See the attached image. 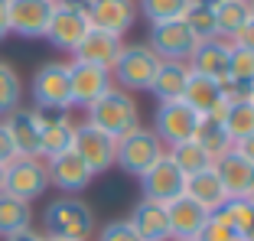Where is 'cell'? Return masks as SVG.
I'll return each mask as SVG.
<instances>
[{
  "label": "cell",
  "mask_w": 254,
  "mask_h": 241,
  "mask_svg": "<svg viewBox=\"0 0 254 241\" xmlns=\"http://www.w3.org/2000/svg\"><path fill=\"white\" fill-rule=\"evenodd\" d=\"M228 205V202H225ZM218 209V212H209V222L202 225L199 238L195 241H241L238 228H235V219H232V212L228 209Z\"/></svg>",
  "instance_id": "cell-32"
},
{
  "label": "cell",
  "mask_w": 254,
  "mask_h": 241,
  "mask_svg": "<svg viewBox=\"0 0 254 241\" xmlns=\"http://www.w3.org/2000/svg\"><path fill=\"white\" fill-rule=\"evenodd\" d=\"M10 140L16 147V157H39L43 160V147H39V114L36 108H16L13 114L3 118Z\"/></svg>",
  "instance_id": "cell-18"
},
{
  "label": "cell",
  "mask_w": 254,
  "mask_h": 241,
  "mask_svg": "<svg viewBox=\"0 0 254 241\" xmlns=\"http://www.w3.org/2000/svg\"><path fill=\"white\" fill-rule=\"evenodd\" d=\"M72 150L82 157V163L91 170V176L105 173L114 166V157H118V140H111L108 134L95 130L91 124H75V137H72Z\"/></svg>",
  "instance_id": "cell-10"
},
{
  "label": "cell",
  "mask_w": 254,
  "mask_h": 241,
  "mask_svg": "<svg viewBox=\"0 0 254 241\" xmlns=\"http://www.w3.org/2000/svg\"><path fill=\"white\" fill-rule=\"evenodd\" d=\"M33 228V209L30 202H23L16 196L0 192V238H10L16 232H26Z\"/></svg>",
  "instance_id": "cell-26"
},
{
  "label": "cell",
  "mask_w": 254,
  "mask_h": 241,
  "mask_svg": "<svg viewBox=\"0 0 254 241\" xmlns=\"http://www.w3.org/2000/svg\"><path fill=\"white\" fill-rule=\"evenodd\" d=\"M49 189V173H46V160L39 157H16L7 163L3 176V192L16 196L23 202H33Z\"/></svg>",
  "instance_id": "cell-7"
},
{
  "label": "cell",
  "mask_w": 254,
  "mask_h": 241,
  "mask_svg": "<svg viewBox=\"0 0 254 241\" xmlns=\"http://www.w3.org/2000/svg\"><path fill=\"white\" fill-rule=\"evenodd\" d=\"M10 36V16H7V0H0V39Z\"/></svg>",
  "instance_id": "cell-44"
},
{
  "label": "cell",
  "mask_w": 254,
  "mask_h": 241,
  "mask_svg": "<svg viewBox=\"0 0 254 241\" xmlns=\"http://www.w3.org/2000/svg\"><path fill=\"white\" fill-rule=\"evenodd\" d=\"M98 241H140V235L134 232V225L127 219H118V222H108L98 232Z\"/></svg>",
  "instance_id": "cell-38"
},
{
  "label": "cell",
  "mask_w": 254,
  "mask_h": 241,
  "mask_svg": "<svg viewBox=\"0 0 254 241\" xmlns=\"http://www.w3.org/2000/svg\"><path fill=\"white\" fill-rule=\"evenodd\" d=\"M228 43L238 46V49H245V53H254V13H251V20H248L232 39H228Z\"/></svg>",
  "instance_id": "cell-39"
},
{
  "label": "cell",
  "mask_w": 254,
  "mask_h": 241,
  "mask_svg": "<svg viewBox=\"0 0 254 241\" xmlns=\"http://www.w3.org/2000/svg\"><path fill=\"white\" fill-rule=\"evenodd\" d=\"M68 85H72V108H85L88 111L98 98H105L114 88L111 68L88 65V62H68Z\"/></svg>",
  "instance_id": "cell-9"
},
{
  "label": "cell",
  "mask_w": 254,
  "mask_h": 241,
  "mask_svg": "<svg viewBox=\"0 0 254 241\" xmlns=\"http://www.w3.org/2000/svg\"><path fill=\"white\" fill-rule=\"evenodd\" d=\"M59 7H65V10H75V13H85L88 16V10H91V0H56Z\"/></svg>",
  "instance_id": "cell-41"
},
{
  "label": "cell",
  "mask_w": 254,
  "mask_h": 241,
  "mask_svg": "<svg viewBox=\"0 0 254 241\" xmlns=\"http://www.w3.org/2000/svg\"><path fill=\"white\" fill-rule=\"evenodd\" d=\"M248 199H254V186H251V196H248Z\"/></svg>",
  "instance_id": "cell-48"
},
{
  "label": "cell",
  "mask_w": 254,
  "mask_h": 241,
  "mask_svg": "<svg viewBox=\"0 0 254 241\" xmlns=\"http://www.w3.org/2000/svg\"><path fill=\"white\" fill-rule=\"evenodd\" d=\"M46 241H65V238H46Z\"/></svg>",
  "instance_id": "cell-47"
},
{
  "label": "cell",
  "mask_w": 254,
  "mask_h": 241,
  "mask_svg": "<svg viewBox=\"0 0 254 241\" xmlns=\"http://www.w3.org/2000/svg\"><path fill=\"white\" fill-rule=\"evenodd\" d=\"M160 72V59L153 56L147 43H124L118 62L111 65V78H114V88H124V91H150L153 78Z\"/></svg>",
  "instance_id": "cell-3"
},
{
  "label": "cell",
  "mask_w": 254,
  "mask_h": 241,
  "mask_svg": "<svg viewBox=\"0 0 254 241\" xmlns=\"http://www.w3.org/2000/svg\"><path fill=\"white\" fill-rule=\"evenodd\" d=\"M228 78H238V82L254 85V53H245V49L232 46V56H228Z\"/></svg>",
  "instance_id": "cell-36"
},
{
  "label": "cell",
  "mask_w": 254,
  "mask_h": 241,
  "mask_svg": "<svg viewBox=\"0 0 254 241\" xmlns=\"http://www.w3.org/2000/svg\"><path fill=\"white\" fill-rule=\"evenodd\" d=\"M222 127H225V134H228V140H232V147H238L248 137H254V108H251V101L225 108Z\"/></svg>",
  "instance_id": "cell-27"
},
{
  "label": "cell",
  "mask_w": 254,
  "mask_h": 241,
  "mask_svg": "<svg viewBox=\"0 0 254 241\" xmlns=\"http://www.w3.org/2000/svg\"><path fill=\"white\" fill-rule=\"evenodd\" d=\"M248 3H251V0H248Z\"/></svg>",
  "instance_id": "cell-50"
},
{
  "label": "cell",
  "mask_w": 254,
  "mask_h": 241,
  "mask_svg": "<svg viewBox=\"0 0 254 241\" xmlns=\"http://www.w3.org/2000/svg\"><path fill=\"white\" fill-rule=\"evenodd\" d=\"M183 23H186L189 30H192V36L199 39V43H205V39H215V36H218V26H215V10H209V7L189 3V10L183 13Z\"/></svg>",
  "instance_id": "cell-34"
},
{
  "label": "cell",
  "mask_w": 254,
  "mask_h": 241,
  "mask_svg": "<svg viewBox=\"0 0 254 241\" xmlns=\"http://www.w3.org/2000/svg\"><path fill=\"white\" fill-rule=\"evenodd\" d=\"M36 114H39V147H43V160L72 150L75 120L68 118V111H39L36 108Z\"/></svg>",
  "instance_id": "cell-17"
},
{
  "label": "cell",
  "mask_w": 254,
  "mask_h": 241,
  "mask_svg": "<svg viewBox=\"0 0 254 241\" xmlns=\"http://www.w3.org/2000/svg\"><path fill=\"white\" fill-rule=\"evenodd\" d=\"M23 101V82L10 62H0V120L13 114Z\"/></svg>",
  "instance_id": "cell-31"
},
{
  "label": "cell",
  "mask_w": 254,
  "mask_h": 241,
  "mask_svg": "<svg viewBox=\"0 0 254 241\" xmlns=\"http://www.w3.org/2000/svg\"><path fill=\"white\" fill-rule=\"evenodd\" d=\"M166 153V147L160 143V137L153 134V127H137L130 130L127 137L118 140V157H114V166H121L124 173L130 176H143L150 166L157 163L160 157Z\"/></svg>",
  "instance_id": "cell-5"
},
{
  "label": "cell",
  "mask_w": 254,
  "mask_h": 241,
  "mask_svg": "<svg viewBox=\"0 0 254 241\" xmlns=\"http://www.w3.org/2000/svg\"><path fill=\"white\" fill-rule=\"evenodd\" d=\"M46 173H49V186L62 189L65 196H75V192H82L88 189V182L95 180L91 170L82 163V157L75 150H65L59 157H49L46 160Z\"/></svg>",
  "instance_id": "cell-15"
},
{
  "label": "cell",
  "mask_w": 254,
  "mask_h": 241,
  "mask_svg": "<svg viewBox=\"0 0 254 241\" xmlns=\"http://www.w3.org/2000/svg\"><path fill=\"white\" fill-rule=\"evenodd\" d=\"M192 0H137V10L153 23H170V20H183V13L189 10Z\"/></svg>",
  "instance_id": "cell-33"
},
{
  "label": "cell",
  "mask_w": 254,
  "mask_h": 241,
  "mask_svg": "<svg viewBox=\"0 0 254 241\" xmlns=\"http://www.w3.org/2000/svg\"><path fill=\"white\" fill-rule=\"evenodd\" d=\"M186 82H189V65L186 62H160V72L150 85V91L163 101H183V91H186Z\"/></svg>",
  "instance_id": "cell-25"
},
{
  "label": "cell",
  "mask_w": 254,
  "mask_h": 241,
  "mask_svg": "<svg viewBox=\"0 0 254 241\" xmlns=\"http://www.w3.org/2000/svg\"><path fill=\"white\" fill-rule=\"evenodd\" d=\"M235 150H238V153H241V157H245V160H248V163H251V166H254V137H248V140H245V143H238V147H235Z\"/></svg>",
  "instance_id": "cell-43"
},
{
  "label": "cell",
  "mask_w": 254,
  "mask_h": 241,
  "mask_svg": "<svg viewBox=\"0 0 254 241\" xmlns=\"http://www.w3.org/2000/svg\"><path fill=\"white\" fill-rule=\"evenodd\" d=\"M3 241H46V235L36 232V228H26V232H16V235H10V238H3Z\"/></svg>",
  "instance_id": "cell-42"
},
{
  "label": "cell",
  "mask_w": 254,
  "mask_h": 241,
  "mask_svg": "<svg viewBox=\"0 0 254 241\" xmlns=\"http://www.w3.org/2000/svg\"><path fill=\"white\" fill-rule=\"evenodd\" d=\"M85 124H91L95 130L108 134L111 140H121L130 130L140 127V108L137 98L124 88H111L105 98H98L95 105L85 111Z\"/></svg>",
  "instance_id": "cell-1"
},
{
  "label": "cell",
  "mask_w": 254,
  "mask_h": 241,
  "mask_svg": "<svg viewBox=\"0 0 254 241\" xmlns=\"http://www.w3.org/2000/svg\"><path fill=\"white\" fill-rule=\"evenodd\" d=\"M212 170H215V176H218V182H222V189H225V196H228V199H248V196H251L254 166L248 163L235 147H232V150H225L222 157L212 163Z\"/></svg>",
  "instance_id": "cell-14"
},
{
  "label": "cell",
  "mask_w": 254,
  "mask_h": 241,
  "mask_svg": "<svg viewBox=\"0 0 254 241\" xmlns=\"http://www.w3.org/2000/svg\"><path fill=\"white\" fill-rule=\"evenodd\" d=\"M248 20H251V3L248 0H222L215 7V26L222 39H232Z\"/></svg>",
  "instance_id": "cell-28"
},
{
  "label": "cell",
  "mask_w": 254,
  "mask_h": 241,
  "mask_svg": "<svg viewBox=\"0 0 254 241\" xmlns=\"http://www.w3.org/2000/svg\"><path fill=\"white\" fill-rule=\"evenodd\" d=\"M137 16H140L137 0H91V10H88L91 30L111 33V36H121V39L137 23Z\"/></svg>",
  "instance_id": "cell-13"
},
{
  "label": "cell",
  "mask_w": 254,
  "mask_h": 241,
  "mask_svg": "<svg viewBox=\"0 0 254 241\" xmlns=\"http://www.w3.org/2000/svg\"><path fill=\"white\" fill-rule=\"evenodd\" d=\"M56 13V0H7V16H10V33L23 39H39L46 36V26Z\"/></svg>",
  "instance_id": "cell-12"
},
{
  "label": "cell",
  "mask_w": 254,
  "mask_h": 241,
  "mask_svg": "<svg viewBox=\"0 0 254 241\" xmlns=\"http://www.w3.org/2000/svg\"><path fill=\"white\" fill-rule=\"evenodd\" d=\"M192 3H199V7H209V10H215L222 0H192Z\"/></svg>",
  "instance_id": "cell-45"
},
{
  "label": "cell",
  "mask_w": 254,
  "mask_h": 241,
  "mask_svg": "<svg viewBox=\"0 0 254 241\" xmlns=\"http://www.w3.org/2000/svg\"><path fill=\"white\" fill-rule=\"evenodd\" d=\"M170 160L176 166H180V173L183 176H195V173H202V170H212V163L215 160L209 157V153L202 150L195 140H186V143H176V147H170Z\"/></svg>",
  "instance_id": "cell-29"
},
{
  "label": "cell",
  "mask_w": 254,
  "mask_h": 241,
  "mask_svg": "<svg viewBox=\"0 0 254 241\" xmlns=\"http://www.w3.org/2000/svg\"><path fill=\"white\" fill-rule=\"evenodd\" d=\"M33 101L39 111H72V85H68V62H46L36 68L30 82Z\"/></svg>",
  "instance_id": "cell-4"
},
{
  "label": "cell",
  "mask_w": 254,
  "mask_h": 241,
  "mask_svg": "<svg viewBox=\"0 0 254 241\" xmlns=\"http://www.w3.org/2000/svg\"><path fill=\"white\" fill-rule=\"evenodd\" d=\"M192 140L199 143L212 160H218L225 150H232V140H228V134H225V127H222V120H218V118H202Z\"/></svg>",
  "instance_id": "cell-30"
},
{
  "label": "cell",
  "mask_w": 254,
  "mask_h": 241,
  "mask_svg": "<svg viewBox=\"0 0 254 241\" xmlns=\"http://www.w3.org/2000/svg\"><path fill=\"white\" fill-rule=\"evenodd\" d=\"M183 196H189L192 202H199L205 212H218L225 202H232V199L225 196V189H222V182H218L215 170H202V173H195V176H186Z\"/></svg>",
  "instance_id": "cell-24"
},
{
  "label": "cell",
  "mask_w": 254,
  "mask_h": 241,
  "mask_svg": "<svg viewBox=\"0 0 254 241\" xmlns=\"http://www.w3.org/2000/svg\"><path fill=\"white\" fill-rule=\"evenodd\" d=\"M3 176H7V166L0 163V192H3Z\"/></svg>",
  "instance_id": "cell-46"
},
{
  "label": "cell",
  "mask_w": 254,
  "mask_h": 241,
  "mask_svg": "<svg viewBox=\"0 0 254 241\" xmlns=\"http://www.w3.org/2000/svg\"><path fill=\"white\" fill-rule=\"evenodd\" d=\"M140 189H143V199H153V202H160V205H170L173 199L183 196L186 176H183L180 166L170 160V153H163V157L140 176Z\"/></svg>",
  "instance_id": "cell-11"
},
{
  "label": "cell",
  "mask_w": 254,
  "mask_h": 241,
  "mask_svg": "<svg viewBox=\"0 0 254 241\" xmlns=\"http://www.w3.org/2000/svg\"><path fill=\"white\" fill-rule=\"evenodd\" d=\"M147 46L153 49V56L160 62H189L199 39L192 36V30L183 20H170V23H153L150 26Z\"/></svg>",
  "instance_id": "cell-6"
},
{
  "label": "cell",
  "mask_w": 254,
  "mask_h": 241,
  "mask_svg": "<svg viewBox=\"0 0 254 241\" xmlns=\"http://www.w3.org/2000/svg\"><path fill=\"white\" fill-rule=\"evenodd\" d=\"M183 101L192 108L199 118H225V98H222V85L215 78H205V75H195L189 72V82H186V91H183Z\"/></svg>",
  "instance_id": "cell-19"
},
{
  "label": "cell",
  "mask_w": 254,
  "mask_h": 241,
  "mask_svg": "<svg viewBox=\"0 0 254 241\" xmlns=\"http://www.w3.org/2000/svg\"><path fill=\"white\" fill-rule=\"evenodd\" d=\"M166 219H170V241H195L202 225L209 222V212L189 196H180L166 205Z\"/></svg>",
  "instance_id": "cell-20"
},
{
  "label": "cell",
  "mask_w": 254,
  "mask_h": 241,
  "mask_svg": "<svg viewBox=\"0 0 254 241\" xmlns=\"http://www.w3.org/2000/svg\"><path fill=\"white\" fill-rule=\"evenodd\" d=\"M251 108H254V91H251Z\"/></svg>",
  "instance_id": "cell-49"
},
{
  "label": "cell",
  "mask_w": 254,
  "mask_h": 241,
  "mask_svg": "<svg viewBox=\"0 0 254 241\" xmlns=\"http://www.w3.org/2000/svg\"><path fill=\"white\" fill-rule=\"evenodd\" d=\"M10 160H16V147H13V140H10L7 127H3V120H0V163L7 166Z\"/></svg>",
  "instance_id": "cell-40"
},
{
  "label": "cell",
  "mask_w": 254,
  "mask_h": 241,
  "mask_svg": "<svg viewBox=\"0 0 254 241\" xmlns=\"http://www.w3.org/2000/svg\"><path fill=\"white\" fill-rule=\"evenodd\" d=\"M199 114L186 105V101H163L157 108V118H153V134L160 137L166 150L176 147V143H186L195 137L199 130Z\"/></svg>",
  "instance_id": "cell-8"
},
{
  "label": "cell",
  "mask_w": 254,
  "mask_h": 241,
  "mask_svg": "<svg viewBox=\"0 0 254 241\" xmlns=\"http://www.w3.org/2000/svg\"><path fill=\"white\" fill-rule=\"evenodd\" d=\"M228 56H232V43L222 36L215 39H205V43L195 46V53L189 56V72H195V75H205V78H215V82H222L225 75H228Z\"/></svg>",
  "instance_id": "cell-21"
},
{
  "label": "cell",
  "mask_w": 254,
  "mask_h": 241,
  "mask_svg": "<svg viewBox=\"0 0 254 241\" xmlns=\"http://www.w3.org/2000/svg\"><path fill=\"white\" fill-rule=\"evenodd\" d=\"M46 238H65V241H88L95 235V212L78 196H59L43 212Z\"/></svg>",
  "instance_id": "cell-2"
},
{
  "label": "cell",
  "mask_w": 254,
  "mask_h": 241,
  "mask_svg": "<svg viewBox=\"0 0 254 241\" xmlns=\"http://www.w3.org/2000/svg\"><path fill=\"white\" fill-rule=\"evenodd\" d=\"M88 30H91V23H88L85 13H75V10H65V7L56 3V13H53V20H49V26H46L43 39H49L62 53H75L78 43L88 36Z\"/></svg>",
  "instance_id": "cell-16"
},
{
  "label": "cell",
  "mask_w": 254,
  "mask_h": 241,
  "mask_svg": "<svg viewBox=\"0 0 254 241\" xmlns=\"http://www.w3.org/2000/svg\"><path fill=\"white\" fill-rule=\"evenodd\" d=\"M225 209L232 212L241 241H254V199H232Z\"/></svg>",
  "instance_id": "cell-35"
},
{
  "label": "cell",
  "mask_w": 254,
  "mask_h": 241,
  "mask_svg": "<svg viewBox=\"0 0 254 241\" xmlns=\"http://www.w3.org/2000/svg\"><path fill=\"white\" fill-rule=\"evenodd\" d=\"M130 225L140 235V241H170V219H166V205L153 199H140L130 212Z\"/></svg>",
  "instance_id": "cell-23"
},
{
  "label": "cell",
  "mask_w": 254,
  "mask_h": 241,
  "mask_svg": "<svg viewBox=\"0 0 254 241\" xmlns=\"http://www.w3.org/2000/svg\"><path fill=\"white\" fill-rule=\"evenodd\" d=\"M121 49H124V39L111 36V33H101V30H88V36L78 43L75 49V62H88V65H101V68H111L118 62Z\"/></svg>",
  "instance_id": "cell-22"
},
{
  "label": "cell",
  "mask_w": 254,
  "mask_h": 241,
  "mask_svg": "<svg viewBox=\"0 0 254 241\" xmlns=\"http://www.w3.org/2000/svg\"><path fill=\"white\" fill-rule=\"evenodd\" d=\"M218 85H222V98H225V105H241V101H251L254 85L238 82V78H228V75H225Z\"/></svg>",
  "instance_id": "cell-37"
}]
</instances>
